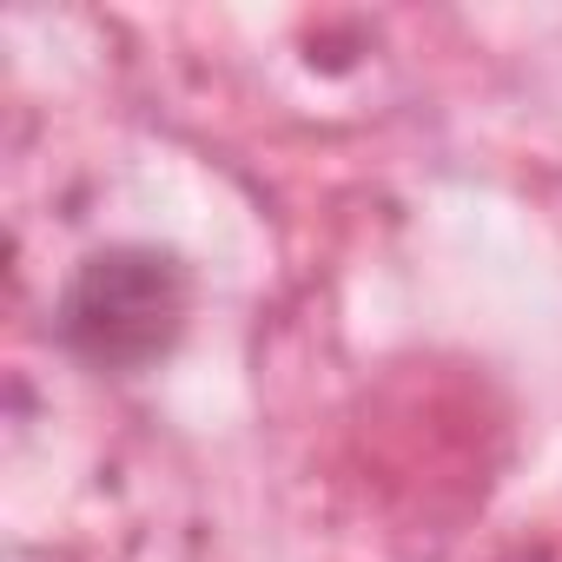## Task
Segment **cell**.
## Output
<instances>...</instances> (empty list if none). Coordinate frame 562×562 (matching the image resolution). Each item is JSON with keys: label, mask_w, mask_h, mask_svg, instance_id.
<instances>
[{"label": "cell", "mask_w": 562, "mask_h": 562, "mask_svg": "<svg viewBox=\"0 0 562 562\" xmlns=\"http://www.w3.org/2000/svg\"><path fill=\"white\" fill-rule=\"evenodd\" d=\"M192 312L186 265L159 245H100L60 292V338L93 371H146L159 364Z\"/></svg>", "instance_id": "6da1fadb"}]
</instances>
